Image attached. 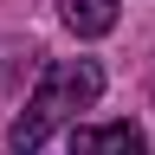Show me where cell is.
I'll list each match as a JSON object with an SVG mask.
<instances>
[{"label":"cell","instance_id":"6da1fadb","mask_svg":"<svg viewBox=\"0 0 155 155\" xmlns=\"http://www.w3.org/2000/svg\"><path fill=\"white\" fill-rule=\"evenodd\" d=\"M97 91H104V71H97L91 58H52V65L39 71V91L26 97V110L13 116L7 149H13V155H39L58 123H71L78 110L97 104Z\"/></svg>","mask_w":155,"mask_h":155},{"label":"cell","instance_id":"7a4b0ae2","mask_svg":"<svg viewBox=\"0 0 155 155\" xmlns=\"http://www.w3.org/2000/svg\"><path fill=\"white\" fill-rule=\"evenodd\" d=\"M71 155H149V142L136 123H91L71 129Z\"/></svg>","mask_w":155,"mask_h":155},{"label":"cell","instance_id":"3957f363","mask_svg":"<svg viewBox=\"0 0 155 155\" xmlns=\"http://www.w3.org/2000/svg\"><path fill=\"white\" fill-rule=\"evenodd\" d=\"M58 13H65V26L78 32V39H104V32H116V0H58Z\"/></svg>","mask_w":155,"mask_h":155}]
</instances>
